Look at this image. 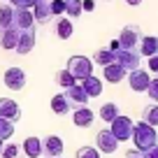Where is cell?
<instances>
[{"label": "cell", "instance_id": "obj_1", "mask_svg": "<svg viewBox=\"0 0 158 158\" xmlns=\"http://www.w3.org/2000/svg\"><path fill=\"white\" fill-rule=\"evenodd\" d=\"M133 142L135 147H137V151L147 153L149 149H153L158 144V135H156V128L149 123H144V121H139V123L133 126Z\"/></svg>", "mask_w": 158, "mask_h": 158}, {"label": "cell", "instance_id": "obj_2", "mask_svg": "<svg viewBox=\"0 0 158 158\" xmlns=\"http://www.w3.org/2000/svg\"><path fill=\"white\" fill-rule=\"evenodd\" d=\"M65 70H68L77 81H84L86 77L93 74V60H91L89 56H70Z\"/></svg>", "mask_w": 158, "mask_h": 158}, {"label": "cell", "instance_id": "obj_3", "mask_svg": "<svg viewBox=\"0 0 158 158\" xmlns=\"http://www.w3.org/2000/svg\"><path fill=\"white\" fill-rule=\"evenodd\" d=\"M133 126L135 123L128 116H121V114H118V116L112 121L109 130H112V135L118 139V142H128V139H133Z\"/></svg>", "mask_w": 158, "mask_h": 158}, {"label": "cell", "instance_id": "obj_4", "mask_svg": "<svg viewBox=\"0 0 158 158\" xmlns=\"http://www.w3.org/2000/svg\"><path fill=\"white\" fill-rule=\"evenodd\" d=\"M116 40H118V47H121V49H128V51L137 49L139 40H142V30H139V26H126Z\"/></svg>", "mask_w": 158, "mask_h": 158}, {"label": "cell", "instance_id": "obj_5", "mask_svg": "<svg viewBox=\"0 0 158 158\" xmlns=\"http://www.w3.org/2000/svg\"><path fill=\"white\" fill-rule=\"evenodd\" d=\"M139 60H142V56H139L137 49H118L116 51V63L121 65V68L126 70V72H133V70L139 68Z\"/></svg>", "mask_w": 158, "mask_h": 158}, {"label": "cell", "instance_id": "obj_6", "mask_svg": "<svg viewBox=\"0 0 158 158\" xmlns=\"http://www.w3.org/2000/svg\"><path fill=\"white\" fill-rule=\"evenodd\" d=\"M95 144H98L100 153H114L118 149V139L112 135V130H100L95 135Z\"/></svg>", "mask_w": 158, "mask_h": 158}, {"label": "cell", "instance_id": "obj_7", "mask_svg": "<svg viewBox=\"0 0 158 158\" xmlns=\"http://www.w3.org/2000/svg\"><path fill=\"white\" fill-rule=\"evenodd\" d=\"M149 81H151V77H149L147 70H133V72H128V84L133 91H137V93H144V91L149 89Z\"/></svg>", "mask_w": 158, "mask_h": 158}, {"label": "cell", "instance_id": "obj_8", "mask_svg": "<svg viewBox=\"0 0 158 158\" xmlns=\"http://www.w3.org/2000/svg\"><path fill=\"white\" fill-rule=\"evenodd\" d=\"M5 86L7 89H12V91H21L26 86V72L21 68H10V70H5Z\"/></svg>", "mask_w": 158, "mask_h": 158}, {"label": "cell", "instance_id": "obj_9", "mask_svg": "<svg viewBox=\"0 0 158 158\" xmlns=\"http://www.w3.org/2000/svg\"><path fill=\"white\" fill-rule=\"evenodd\" d=\"M0 116L7 118V121H12V123H16V121L21 118L19 102H14L12 98H0Z\"/></svg>", "mask_w": 158, "mask_h": 158}, {"label": "cell", "instance_id": "obj_10", "mask_svg": "<svg viewBox=\"0 0 158 158\" xmlns=\"http://www.w3.org/2000/svg\"><path fill=\"white\" fill-rule=\"evenodd\" d=\"M63 139L58 137V135H49V137L42 139V151L47 153V158H60V153H63Z\"/></svg>", "mask_w": 158, "mask_h": 158}, {"label": "cell", "instance_id": "obj_11", "mask_svg": "<svg viewBox=\"0 0 158 158\" xmlns=\"http://www.w3.org/2000/svg\"><path fill=\"white\" fill-rule=\"evenodd\" d=\"M63 95L68 98V102L72 105V107H84V105L89 102V95L81 89V84H74V86H70V89H65Z\"/></svg>", "mask_w": 158, "mask_h": 158}, {"label": "cell", "instance_id": "obj_12", "mask_svg": "<svg viewBox=\"0 0 158 158\" xmlns=\"http://www.w3.org/2000/svg\"><path fill=\"white\" fill-rule=\"evenodd\" d=\"M14 28H19V30H35L33 10H14Z\"/></svg>", "mask_w": 158, "mask_h": 158}, {"label": "cell", "instance_id": "obj_13", "mask_svg": "<svg viewBox=\"0 0 158 158\" xmlns=\"http://www.w3.org/2000/svg\"><path fill=\"white\" fill-rule=\"evenodd\" d=\"M72 121H74V126H79V128H89V126L95 121V114H93V109L86 107V105L84 107H74Z\"/></svg>", "mask_w": 158, "mask_h": 158}, {"label": "cell", "instance_id": "obj_14", "mask_svg": "<svg viewBox=\"0 0 158 158\" xmlns=\"http://www.w3.org/2000/svg\"><path fill=\"white\" fill-rule=\"evenodd\" d=\"M33 47H35V30H21L14 51H16V54H21V56H26V54L33 51Z\"/></svg>", "mask_w": 158, "mask_h": 158}, {"label": "cell", "instance_id": "obj_15", "mask_svg": "<svg viewBox=\"0 0 158 158\" xmlns=\"http://www.w3.org/2000/svg\"><path fill=\"white\" fill-rule=\"evenodd\" d=\"M19 35H21V30L19 28H5V30H0V47L2 49H7V51H12V49H16V42H19Z\"/></svg>", "mask_w": 158, "mask_h": 158}, {"label": "cell", "instance_id": "obj_16", "mask_svg": "<svg viewBox=\"0 0 158 158\" xmlns=\"http://www.w3.org/2000/svg\"><path fill=\"white\" fill-rule=\"evenodd\" d=\"M33 16H35V23H47L51 19V0H37L33 7Z\"/></svg>", "mask_w": 158, "mask_h": 158}, {"label": "cell", "instance_id": "obj_17", "mask_svg": "<svg viewBox=\"0 0 158 158\" xmlns=\"http://www.w3.org/2000/svg\"><path fill=\"white\" fill-rule=\"evenodd\" d=\"M137 51H139V56L151 58L153 54H158V37H156V35H144V37L139 40Z\"/></svg>", "mask_w": 158, "mask_h": 158}, {"label": "cell", "instance_id": "obj_18", "mask_svg": "<svg viewBox=\"0 0 158 158\" xmlns=\"http://www.w3.org/2000/svg\"><path fill=\"white\" fill-rule=\"evenodd\" d=\"M123 77H126V70L121 68L118 63H112V65H105V68H102V79L109 81V84H118Z\"/></svg>", "mask_w": 158, "mask_h": 158}, {"label": "cell", "instance_id": "obj_19", "mask_svg": "<svg viewBox=\"0 0 158 158\" xmlns=\"http://www.w3.org/2000/svg\"><path fill=\"white\" fill-rule=\"evenodd\" d=\"M81 89L86 91V95L89 98H98L100 93H102V79H98V77H86L84 81H81Z\"/></svg>", "mask_w": 158, "mask_h": 158}, {"label": "cell", "instance_id": "obj_20", "mask_svg": "<svg viewBox=\"0 0 158 158\" xmlns=\"http://www.w3.org/2000/svg\"><path fill=\"white\" fill-rule=\"evenodd\" d=\"M23 153L28 158H40L42 156V139H37V137H26L23 139Z\"/></svg>", "mask_w": 158, "mask_h": 158}, {"label": "cell", "instance_id": "obj_21", "mask_svg": "<svg viewBox=\"0 0 158 158\" xmlns=\"http://www.w3.org/2000/svg\"><path fill=\"white\" fill-rule=\"evenodd\" d=\"M93 63H98V65H112V63H116V51H112L109 47H102V49H98L93 54Z\"/></svg>", "mask_w": 158, "mask_h": 158}, {"label": "cell", "instance_id": "obj_22", "mask_svg": "<svg viewBox=\"0 0 158 158\" xmlns=\"http://www.w3.org/2000/svg\"><path fill=\"white\" fill-rule=\"evenodd\" d=\"M72 33H74L72 21H70L68 16H58V19H56V35H58L60 40H70Z\"/></svg>", "mask_w": 158, "mask_h": 158}, {"label": "cell", "instance_id": "obj_23", "mask_svg": "<svg viewBox=\"0 0 158 158\" xmlns=\"http://www.w3.org/2000/svg\"><path fill=\"white\" fill-rule=\"evenodd\" d=\"M70 109H72V105L68 102V98H65L63 93H58V95H54V98H51V112H54V114L63 116V114H68Z\"/></svg>", "mask_w": 158, "mask_h": 158}, {"label": "cell", "instance_id": "obj_24", "mask_svg": "<svg viewBox=\"0 0 158 158\" xmlns=\"http://www.w3.org/2000/svg\"><path fill=\"white\" fill-rule=\"evenodd\" d=\"M98 116L102 118L105 123H112L114 118L118 116V107L114 102H105V105H100V112H98Z\"/></svg>", "mask_w": 158, "mask_h": 158}, {"label": "cell", "instance_id": "obj_25", "mask_svg": "<svg viewBox=\"0 0 158 158\" xmlns=\"http://www.w3.org/2000/svg\"><path fill=\"white\" fill-rule=\"evenodd\" d=\"M14 26V7L12 5H2L0 7V30L12 28Z\"/></svg>", "mask_w": 158, "mask_h": 158}, {"label": "cell", "instance_id": "obj_26", "mask_svg": "<svg viewBox=\"0 0 158 158\" xmlns=\"http://www.w3.org/2000/svg\"><path fill=\"white\" fill-rule=\"evenodd\" d=\"M56 84H58L60 89H70V86L77 84V79H74L68 70H58V72H56Z\"/></svg>", "mask_w": 158, "mask_h": 158}, {"label": "cell", "instance_id": "obj_27", "mask_svg": "<svg viewBox=\"0 0 158 158\" xmlns=\"http://www.w3.org/2000/svg\"><path fill=\"white\" fill-rule=\"evenodd\" d=\"M12 135H14V123H12V121H7V118H2V116H0V142L10 139Z\"/></svg>", "mask_w": 158, "mask_h": 158}, {"label": "cell", "instance_id": "obj_28", "mask_svg": "<svg viewBox=\"0 0 158 158\" xmlns=\"http://www.w3.org/2000/svg\"><path fill=\"white\" fill-rule=\"evenodd\" d=\"M81 12V0H65V14H70V19H77Z\"/></svg>", "mask_w": 158, "mask_h": 158}, {"label": "cell", "instance_id": "obj_29", "mask_svg": "<svg viewBox=\"0 0 158 158\" xmlns=\"http://www.w3.org/2000/svg\"><path fill=\"white\" fill-rule=\"evenodd\" d=\"M142 121L149 123V126H158V105H149V107L144 109Z\"/></svg>", "mask_w": 158, "mask_h": 158}, {"label": "cell", "instance_id": "obj_30", "mask_svg": "<svg viewBox=\"0 0 158 158\" xmlns=\"http://www.w3.org/2000/svg\"><path fill=\"white\" fill-rule=\"evenodd\" d=\"M74 158H100V151L95 147H81V149H77Z\"/></svg>", "mask_w": 158, "mask_h": 158}, {"label": "cell", "instance_id": "obj_31", "mask_svg": "<svg viewBox=\"0 0 158 158\" xmlns=\"http://www.w3.org/2000/svg\"><path fill=\"white\" fill-rule=\"evenodd\" d=\"M0 156L2 158H16L19 156V144H5L2 151H0Z\"/></svg>", "mask_w": 158, "mask_h": 158}, {"label": "cell", "instance_id": "obj_32", "mask_svg": "<svg viewBox=\"0 0 158 158\" xmlns=\"http://www.w3.org/2000/svg\"><path fill=\"white\" fill-rule=\"evenodd\" d=\"M14 10H33L37 0H10Z\"/></svg>", "mask_w": 158, "mask_h": 158}, {"label": "cell", "instance_id": "obj_33", "mask_svg": "<svg viewBox=\"0 0 158 158\" xmlns=\"http://www.w3.org/2000/svg\"><path fill=\"white\" fill-rule=\"evenodd\" d=\"M51 14L63 16L65 14V0H51Z\"/></svg>", "mask_w": 158, "mask_h": 158}, {"label": "cell", "instance_id": "obj_34", "mask_svg": "<svg viewBox=\"0 0 158 158\" xmlns=\"http://www.w3.org/2000/svg\"><path fill=\"white\" fill-rule=\"evenodd\" d=\"M149 98L153 100V102H158V77H153L151 81H149V89H147Z\"/></svg>", "mask_w": 158, "mask_h": 158}, {"label": "cell", "instance_id": "obj_35", "mask_svg": "<svg viewBox=\"0 0 158 158\" xmlns=\"http://www.w3.org/2000/svg\"><path fill=\"white\" fill-rule=\"evenodd\" d=\"M149 70H151V72H156V74H158V54H153L151 58H149Z\"/></svg>", "mask_w": 158, "mask_h": 158}, {"label": "cell", "instance_id": "obj_36", "mask_svg": "<svg viewBox=\"0 0 158 158\" xmlns=\"http://www.w3.org/2000/svg\"><path fill=\"white\" fill-rule=\"evenodd\" d=\"M81 10L84 12H93L95 10V0H81Z\"/></svg>", "mask_w": 158, "mask_h": 158}, {"label": "cell", "instance_id": "obj_37", "mask_svg": "<svg viewBox=\"0 0 158 158\" xmlns=\"http://www.w3.org/2000/svg\"><path fill=\"white\" fill-rule=\"evenodd\" d=\"M144 158H158V144H156L153 149H149V151L144 153Z\"/></svg>", "mask_w": 158, "mask_h": 158}, {"label": "cell", "instance_id": "obj_38", "mask_svg": "<svg viewBox=\"0 0 158 158\" xmlns=\"http://www.w3.org/2000/svg\"><path fill=\"white\" fill-rule=\"evenodd\" d=\"M126 158H144V153L142 151H128V153H126Z\"/></svg>", "mask_w": 158, "mask_h": 158}, {"label": "cell", "instance_id": "obj_39", "mask_svg": "<svg viewBox=\"0 0 158 158\" xmlns=\"http://www.w3.org/2000/svg\"><path fill=\"white\" fill-rule=\"evenodd\" d=\"M126 5H130V7H139V5H142V0H126Z\"/></svg>", "mask_w": 158, "mask_h": 158}, {"label": "cell", "instance_id": "obj_40", "mask_svg": "<svg viewBox=\"0 0 158 158\" xmlns=\"http://www.w3.org/2000/svg\"><path fill=\"white\" fill-rule=\"evenodd\" d=\"M109 49H112V51H118V49H121V47H118V40H114V42H109Z\"/></svg>", "mask_w": 158, "mask_h": 158}, {"label": "cell", "instance_id": "obj_41", "mask_svg": "<svg viewBox=\"0 0 158 158\" xmlns=\"http://www.w3.org/2000/svg\"><path fill=\"white\" fill-rule=\"evenodd\" d=\"M2 147H5V144H2V142H0V151H2Z\"/></svg>", "mask_w": 158, "mask_h": 158}, {"label": "cell", "instance_id": "obj_42", "mask_svg": "<svg viewBox=\"0 0 158 158\" xmlns=\"http://www.w3.org/2000/svg\"><path fill=\"white\" fill-rule=\"evenodd\" d=\"M2 2H5V0H2Z\"/></svg>", "mask_w": 158, "mask_h": 158}]
</instances>
